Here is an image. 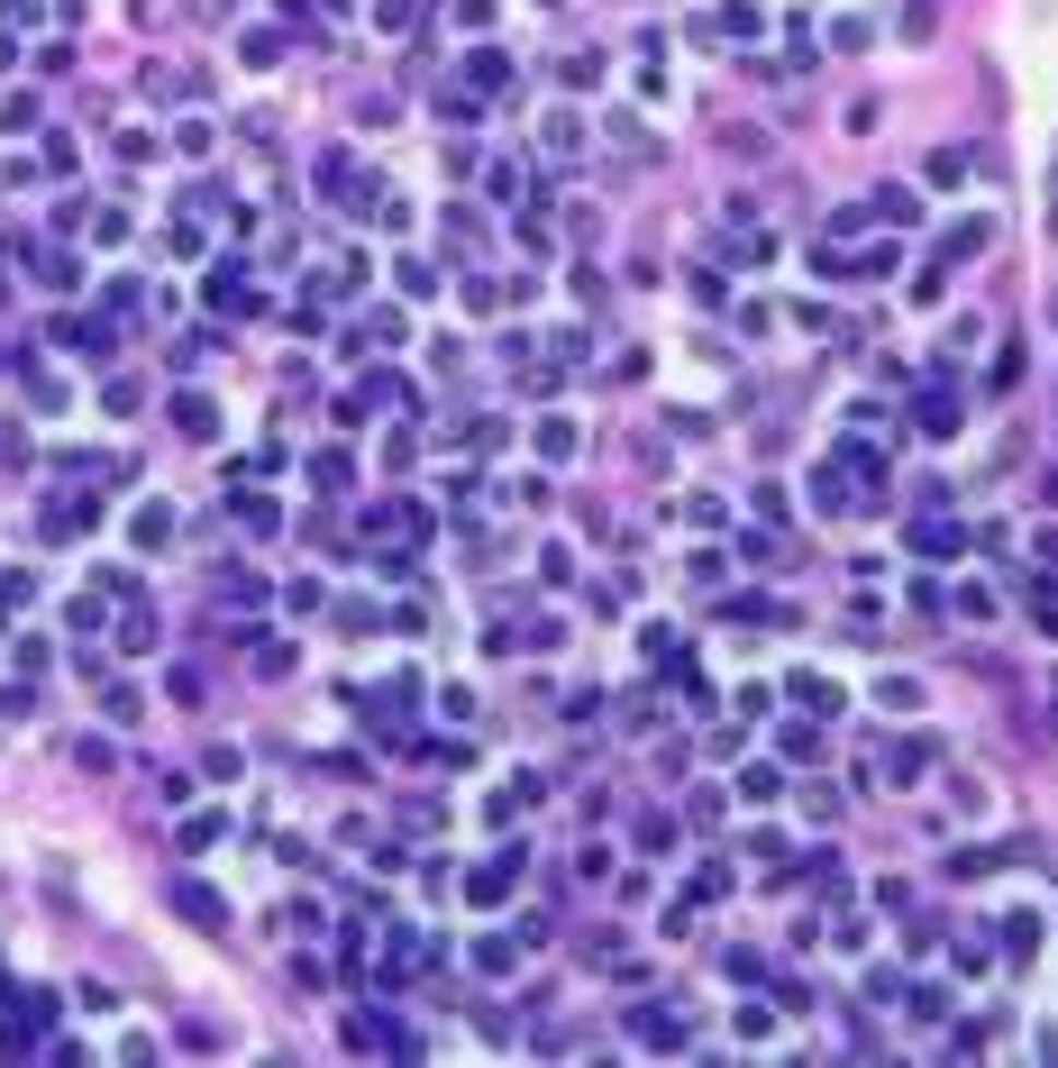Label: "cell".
<instances>
[{"label": "cell", "mask_w": 1058, "mask_h": 1068, "mask_svg": "<svg viewBox=\"0 0 1058 1068\" xmlns=\"http://www.w3.org/2000/svg\"><path fill=\"white\" fill-rule=\"evenodd\" d=\"M174 420H183V439H211V402H201V393L174 402Z\"/></svg>", "instance_id": "obj_1"}, {"label": "cell", "mask_w": 1058, "mask_h": 1068, "mask_svg": "<svg viewBox=\"0 0 1058 1068\" xmlns=\"http://www.w3.org/2000/svg\"><path fill=\"white\" fill-rule=\"evenodd\" d=\"M174 904H183L192 923H219V895H211V886H174Z\"/></svg>", "instance_id": "obj_2"}]
</instances>
